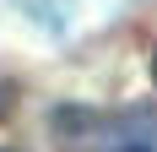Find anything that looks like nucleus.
<instances>
[{"label": "nucleus", "mask_w": 157, "mask_h": 152, "mask_svg": "<svg viewBox=\"0 0 157 152\" xmlns=\"http://www.w3.org/2000/svg\"><path fill=\"white\" fill-rule=\"evenodd\" d=\"M16 6H22L38 27H49V33H60L65 22H71V11H76V0H16Z\"/></svg>", "instance_id": "f257e3e1"}, {"label": "nucleus", "mask_w": 157, "mask_h": 152, "mask_svg": "<svg viewBox=\"0 0 157 152\" xmlns=\"http://www.w3.org/2000/svg\"><path fill=\"white\" fill-rule=\"evenodd\" d=\"M11 109H16V87H11V82H6V76H0V120H6Z\"/></svg>", "instance_id": "f03ea898"}, {"label": "nucleus", "mask_w": 157, "mask_h": 152, "mask_svg": "<svg viewBox=\"0 0 157 152\" xmlns=\"http://www.w3.org/2000/svg\"><path fill=\"white\" fill-rule=\"evenodd\" d=\"M0 152H16V147H0Z\"/></svg>", "instance_id": "7ed1b4c3"}, {"label": "nucleus", "mask_w": 157, "mask_h": 152, "mask_svg": "<svg viewBox=\"0 0 157 152\" xmlns=\"http://www.w3.org/2000/svg\"><path fill=\"white\" fill-rule=\"evenodd\" d=\"M152 76H157V60H152Z\"/></svg>", "instance_id": "20e7f679"}]
</instances>
